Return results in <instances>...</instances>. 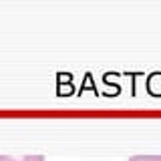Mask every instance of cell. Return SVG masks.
Instances as JSON below:
<instances>
[{
  "label": "cell",
  "mask_w": 161,
  "mask_h": 161,
  "mask_svg": "<svg viewBox=\"0 0 161 161\" xmlns=\"http://www.w3.org/2000/svg\"><path fill=\"white\" fill-rule=\"evenodd\" d=\"M129 161H161V155H135L129 157Z\"/></svg>",
  "instance_id": "7a4b0ae2"
},
{
  "label": "cell",
  "mask_w": 161,
  "mask_h": 161,
  "mask_svg": "<svg viewBox=\"0 0 161 161\" xmlns=\"http://www.w3.org/2000/svg\"><path fill=\"white\" fill-rule=\"evenodd\" d=\"M0 161H44V155H24V157H10V155H0Z\"/></svg>",
  "instance_id": "6da1fadb"
}]
</instances>
